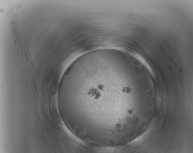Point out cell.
Listing matches in <instances>:
<instances>
[{
	"instance_id": "6da1fadb",
	"label": "cell",
	"mask_w": 193,
	"mask_h": 153,
	"mask_svg": "<svg viewBox=\"0 0 193 153\" xmlns=\"http://www.w3.org/2000/svg\"><path fill=\"white\" fill-rule=\"evenodd\" d=\"M127 66L123 59L116 58L88 79L84 89L88 120L118 141L123 139L127 128L123 117L124 97L132 90L124 83Z\"/></svg>"
}]
</instances>
